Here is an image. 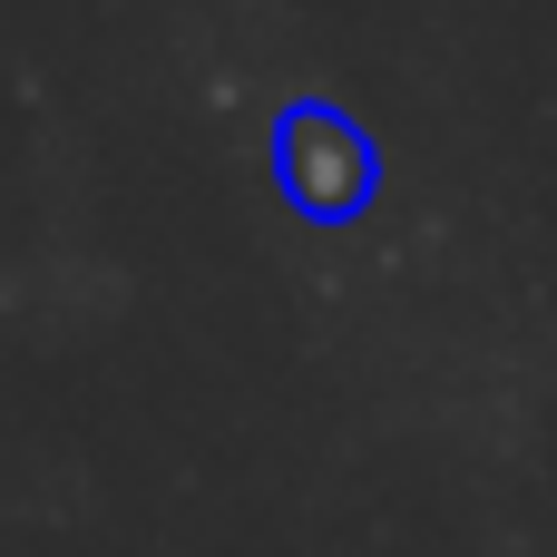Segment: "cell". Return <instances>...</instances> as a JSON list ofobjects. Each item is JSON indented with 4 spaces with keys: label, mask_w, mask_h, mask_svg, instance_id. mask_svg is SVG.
<instances>
[{
    "label": "cell",
    "mask_w": 557,
    "mask_h": 557,
    "mask_svg": "<svg viewBox=\"0 0 557 557\" xmlns=\"http://www.w3.org/2000/svg\"><path fill=\"white\" fill-rule=\"evenodd\" d=\"M284 176H294L304 206L343 215V206L372 186V157H362V137H352L343 117H294V127H284Z\"/></svg>",
    "instance_id": "1"
}]
</instances>
